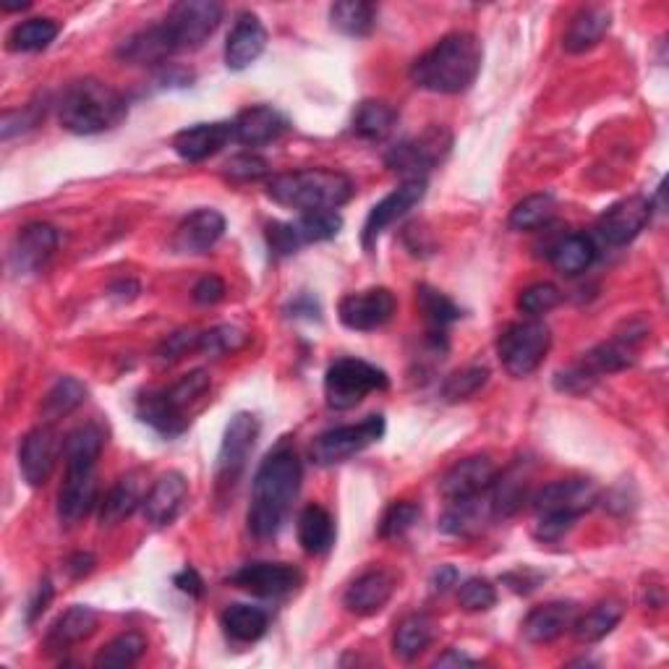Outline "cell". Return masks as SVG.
<instances>
[{
  "label": "cell",
  "mask_w": 669,
  "mask_h": 669,
  "mask_svg": "<svg viewBox=\"0 0 669 669\" xmlns=\"http://www.w3.org/2000/svg\"><path fill=\"white\" fill-rule=\"evenodd\" d=\"M304 481V465L296 447L291 442H281L254 473L252 484V508H249V531L257 539H269L281 531L288 518L293 502L301 492Z\"/></svg>",
  "instance_id": "1"
},
{
  "label": "cell",
  "mask_w": 669,
  "mask_h": 669,
  "mask_svg": "<svg viewBox=\"0 0 669 669\" xmlns=\"http://www.w3.org/2000/svg\"><path fill=\"white\" fill-rule=\"evenodd\" d=\"M484 50L476 35L453 32L413 60L409 77L419 89L434 95H461L481 71Z\"/></svg>",
  "instance_id": "2"
},
{
  "label": "cell",
  "mask_w": 669,
  "mask_h": 669,
  "mask_svg": "<svg viewBox=\"0 0 669 669\" xmlns=\"http://www.w3.org/2000/svg\"><path fill=\"white\" fill-rule=\"evenodd\" d=\"M129 116V105L116 87L100 79H79L66 87L58 100V118L66 131L79 137L110 131Z\"/></svg>",
  "instance_id": "3"
},
{
  "label": "cell",
  "mask_w": 669,
  "mask_h": 669,
  "mask_svg": "<svg viewBox=\"0 0 669 669\" xmlns=\"http://www.w3.org/2000/svg\"><path fill=\"white\" fill-rule=\"evenodd\" d=\"M353 180L341 170L304 168L267 180V197L285 209L296 213H317L348 205L353 197Z\"/></svg>",
  "instance_id": "4"
},
{
  "label": "cell",
  "mask_w": 669,
  "mask_h": 669,
  "mask_svg": "<svg viewBox=\"0 0 669 669\" xmlns=\"http://www.w3.org/2000/svg\"><path fill=\"white\" fill-rule=\"evenodd\" d=\"M537 525L533 537L539 541H558L573 529L575 521L599 502V486L591 479H562L541 486L533 494Z\"/></svg>",
  "instance_id": "5"
},
{
  "label": "cell",
  "mask_w": 669,
  "mask_h": 669,
  "mask_svg": "<svg viewBox=\"0 0 669 669\" xmlns=\"http://www.w3.org/2000/svg\"><path fill=\"white\" fill-rule=\"evenodd\" d=\"M552 348V333L544 322L521 319L502 329L498 337V356L510 377L523 380L544 364Z\"/></svg>",
  "instance_id": "6"
},
{
  "label": "cell",
  "mask_w": 669,
  "mask_h": 669,
  "mask_svg": "<svg viewBox=\"0 0 669 669\" xmlns=\"http://www.w3.org/2000/svg\"><path fill=\"white\" fill-rule=\"evenodd\" d=\"M387 374L361 358H337L325 374V397L333 411H348L364 401L366 395L387 390Z\"/></svg>",
  "instance_id": "7"
},
{
  "label": "cell",
  "mask_w": 669,
  "mask_h": 669,
  "mask_svg": "<svg viewBox=\"0 0 669 669\" xmlns=\"http://www.w3.org/2000/svg\"><path fill=\"white\" fill-rule=\"evenodd\" d=\"M450 149H453V134L445 126H430L419 137L405 139L390 149L385 163L405 180H426V173L447 160Z\"/></svg>",
  "instance_id": "8"
},
{
  "label": "cell",
  "mask_w": 669,
  "mask_h": 669,
  "mask_svg": "<svg viewBox=\"0 0 669 669\" xmlns=\"http://www.w3.org/2000/svg\"><path fill=\"white\" fill-rule=\"evenodd\" d=\"M223 21V6L215 0H180L163 21L168 27L176 52L199 50Z\"/></svg>",
  "instance_id": "9"
},
{
  "label": "cell",
  "mask_w": 669,
  "mask_h": 669,
  "mask_svg": "<svg viewBox=\"0 0 669 669\" xmlns=\"http://www.w3.org/2000/svg\"><path fill=\"white\" fill-rule=\"evenodd\" d=\"M382 434H385V419L382 416H370L361 421V424L337 426V430L319 434L312 442V461L317 465L345 463L348 458L364 453L366 447L380 442Z\"/></svg>",
  "instance_id": "10"
},
{
  "label": "cell",
  "mask_w": 669,
  "mask_h": 669,
  "mask_svg": "<svg viewBox=\"0 0 669 669\" xmlns=\"http://www.w3.org/2000/svg\"><path fill=\"white\" fill-rule=\"evenodd\" d=\"M257 437L259 421L257 416H252V413H236V416L228 421L215 465V479L220 490H228V486H233L240 479V473L246 469V461H249L252 450L257 445Z\"/></svg>",
  "instance_id": "11"
},
{
  "label": "cell",
  "mask_w": 669,
  "mask_h": 669,
  "mask_svg": "<svg viewBox=\"0 0 669 669\" xmlns=\"http://www.w3.org/2000/svg\"><path fill=\"white\" fill-rule=\"evenodd\" d=\"M397 301L393 291L370 288L361 293H348L337 306V317L348 329L356 333H372V329L385 327L395 317Z\"/></svg>",
  "instance_id": "12"
},
{
  "label": "cell",
  "mask_w": 669,
  "mask_h": 669,
  "mask_svg": "<svg viewBox=\"0 0 669 669\" xmlns=\"http://www.w3.org/2000/svg\"><path fill=\"white\" fill-rule=\"evenodd\" d=\"M426 194V180H403L395 191H390L385 199L377 201L372 207V213L366 215L364 223V233H361V244H364L366 252H372L377 246V240L382 233H385L390 225H395L401 217L411 213L413 207L424 199Z\"/></svg>",
  "instance_id": "13"
},
{
  "label": "cell",
  "mask_w": 669,
  "mask_h": 669,
  "mask_svg": "<svg viewBox=\"0 0 669 669\" xmlns=\"http://www.w3.org/2000/svg\"><path fill=\"white\" fill-rule=\"evenodd\" d=\"M651 199L646 197H628L614 201L601 213L597 223V236L607 246H626L630 240L641 236V230L651 223Z\"/></svg>",
  "instance_id": "14"
},
{
  "label": "cell",
  "mask_w": 669,
  "mask_h": 669,
  "mask_svg": "<svg viewBox=\"0 0 669 669\" xmlns=\"http://www.w3.org/2000/svg\"><path fill=\"white\" fill-rule=\"evenodd\" d=\"M58 230L48 223H29L27 228L19 230V236L13 238V246L9 252V267L13 275L27 277L37 275L48 265L52 254L58 249Z\"/></svg>",
  "instance_id": "15"
},
{
  "label": "cell",
  "mask_w": 669,
  "mask_h": 669,
  "mask_svg": "<svg viewBox=\"0 0 669 669\" xmlns=\"http://www.w3.org/2000/svg\"><path fill=\"white\" fill-rule=\"evenodd\" d=\"M301 573L285 562H249L230 575V583L254 593V597L277 599L288 597L301 586Z\"/></svg>",
  "instance_id": "16"
},
{
  "label": "cell",
  "mask_w": 669,
  "mask_h": 669,
  "mask_svg": "<svg viewBox=\"0 0 669 669\" xmlns=\"http://www.w3.org/2000/svg\"><path fill=\"white\" fill-rule=\"evenodd\" d=\"M498 479V465L490 455H471L458 461L440 481V494L447 502L471 500L492 490Z\"/></svg>",
  "instance_id": "17"
},
{
  "label": "cell",
  "mask_w": 669,
  "mask_h": 669,
  "mask_svg": "<svg viewBox=\"0 0 669 669\" xmlns=\"http://www.w3.org/2000/svg\"><path fill=\"white\" fill-rule=\"evenodd\" d=\"M58 453H63V445L58 442V434L52 426H37L24 437L19 447V469L29 486H45L56 469Z\"/></svg>",
  "instance_id": "18"
},
{
  "label": "cell",
  "mask_w": 669,
  "mask_h": 669,
  "mask_svg": "<svg viewBox=\"0 0 669 669\" xmlns=\"http://www.w3.org/2000/svg\"><path fill=\"white\" fill-rule=\"evenodd\" d=\"M186 498H189V481H186L184 473L168 471L163 473V476L153 484V490L145 494L141 513H145L147 523L163 529V525H170L176 521Z\"/></svg>",
  "instance_id": "19"
},
{
  "label": "cell",
  "mask_w": 669,
  "mask_h": 669,
  "mask_svg": "<svg viewBox=\"0 0 669 669\" xmlns=\"http://www.w3.org/2000/svg\"><path fill=\"white\" fill-rule=\"evenodd\" d=\"M395 586V575L387 573V570H366V573L358 575L356 581L348 586V591H345V610L361 614V618H372V614L385 610L387 601L393 599Z\"/></svg>",
  "instance_id": "20"
},
{
  "label": "cell",
  "mask_w": 669,
  "mask_h": 669,
  "mask_svg": "<svg viewBox=\"0 0 669 669\" xmlns=\"http://www.w3.org/2000/svg\"><path fill=\"white\" fill-rule=\"evenodd\" d=\"M233 124L228 120H217V124H197L189 129L178 131L173 137V149L180 160L186 163H205L209 157L220 153L223 147H228L233 141Z\"/></svg>",
  "instance_id": "21"
},
{
  "label": "cell",
  "mask_w": 669,
  "mask_h": 669,
  "mask_svg": "<svg viewBox=\"0 0 669 669\" xmlns=\"http://www.w3.org/2000/svg\"><path fill=\"white\" fill-rule=\"evenodd\" d=\"M267 48V29L254 13H240L225 42V63L230 71H244Z\"/></svg>",
  "instance_id": "22"
},
{
  "label": "cell",
  "mask_w": 669,
  "mask_h": 669,
  "mask_svg": "<svg viewBox=\"0 0 669 669\" xmlns=\"http://www.w3.org/2000/svg\"><path fill=\"white\" fill-rule=\"evenodd\" d=\"M575 601H547V604L537 607L529 612V618L523 620V638L531 643H552L560 636H565L573 630V622L578 618Z\"/></svg>",
  "instance_id": "23"
},
{
  "label": "cell",
  "mask_w": 669,
  "mask_h": 669,
  "mask_svg": "<svg viewBox=\"0 0 669 669\" xmlns=\"http://www.w3.org/2000/svg\"><path fill=\"white\" fill-rule=\"evenodd\" d=\"M97 505L95 469L66 471V481L58 494V518L63 525H77Z\"/></svg>",
  "instance_id": "24"
},
{
  "label": "cell",
  "mask_w": 669,
  "mask_h": 669,
  "mask_svg": "<svg viewBox=\"0 0 669 669\" xmlns=\"http://www.w3.org/2000/svg\"><path fill=\"white\" fill-rule=\"evenodd\" d=\"M223 233L225 217L217 209H197L176 228L173 249L178 254H205L223 238Z\"/></svg>",
  "instance_id": "25"
},
{
  "label": "cell",
  "mask_w": 669,
  "mask_h": 669,
  "mask_svg": "<svg viewBox=\"0 0 669 669\" xmlns=\"http://www.w3.org/2000/svg\"><path fill=\"white\" fill-rule=\"evenodd\" d=\"M116 56L129 66H165V60L176 56V45L170 40L168 27L155 24L120 42Z\"/></svg>",
  "instance_id": "26"
},
{
  "label": "cell",
  "mask_w": 669,
  "mask_h": 669,
  "mask_svg": "<svg viewBox=\"0 0 669 669\" xmlns=\"http://www.w3.org/2000/svg\"><path fill=\"white\" fill-rule=\"evenodd\" d=\"M288 129V120L269 105H254L238 112V118L233 120V137L246 147H262L275 141L281 134Z\"/></svg>",
  "instance_id": "27"
},
{
  "label": "cell",
  "mask_w": 669,
  "mask_h": 669,
  "mask_svg": "<svg viewBox=\"0 0 669 669\" xmlns=\"http://www.w3.org/2000/svg\"><path fill=\"white\" fill-rule=\"evenodd\" d=\"M97 622H100V618H97L92 607H85V604L69 607V610L52 622L48 636H45V651L48 653L69 651L71 646L87 641V638L95 633Z\"/></svg>",
  "instance_id": "28"
},
{
  "label": "cell",
  "mask_w": 669,
  "mask_h": 669,
  "mask_svg": "<svg viewBox=\"0 0 669 669\" xmlns=\"http://www.w3.org/2000/svg\"><path fill=\"white\" fill-rule=\"evenodd\" d=\"M610 27H612V13L607 9H601V6L581 9L573 19H570L565 37H562V48L573 52V56L589 52L604 40L607 32H610Z\"/></svg>",
  "instance_id": "29"
},
{
  "label": "cell",
  "mask_w": 669,
  "mask_h": 669,
  "mask_svg": "<svg viewBox=\"0 0 669 669\" xmlns=\"http://www.w3.org/2000/svg\"><path fill=\"white\" fill-rule=\"evenodd\" d=\"M494 518L490 492L479 494L471 500L447 502V510L440 518V531L450 533V537H473L484 529Z\"/></svg>",
  "instance_id": "30"
},
{
  "label": "cell",
  "mask_w": 669,
  "mask_h": 669,
  "mask_svg": "<svg viewBox=\"0 0 669 669\" xmlns=\"http://www.w3.org/2000/svg\"><path fill=\"white\" fill-rule=\"evenodd\" d=\"M105 447V432L100 424H85L66 434L63 440V461L66 471L95 469Z\"/></svg>",
  "instance_id": "31"
},
{
  "label": "cell",
  "mask_w": 669,
  "mask_h": 669,
  "mask_svg": "<svg viewBox=\"0 0 669 669\" xmlns=\"http://www.w3.org/2000/svg\"><path fill=\"white\" fill-rule=\"evenodd\" d=\"M298 544L306 554H325L335 541L333 515L319 505H306L298 513L296 523Z\"/></svg>",
  "instance_id": "32"
},
{
  "label": "cell",
  "mask_w": 669,
  "mask_h": 669,
  "mask_svg": "<svg viewBox=\"0 0 669 669\" xmlns=\"http://www.w3.org/2000/svg\"><path fill=\"white\" fill-rule=\"evenodd\" d=\"M593 262H597V244L586 233H570V236L558 240L552 249V265L565 277L586 273Z\"/></svg>",
  "instance_id": "33"
},
{
  "label": "cell",
  "mask_w": 669,
  "mask_h": 669,
  "mask_svg": "<svg viewBox=\"0 0 669 669\" xmlns=\"http://www.w3.org/2000/svg\"><path fill=\"white\" fill-rule=\"evenodd\" d=\"M434 641V620L430 614H409V618H403L397 622L395 636H393V651L397 659L403 661H413L416 657H421L426 649H430V643Z\"/></svg>",
  "instance_id": "34"
},
{
  "label": "cell",
  "mask_w": 669,
  "mask_h": 669,
  "mask_svg": "<svg viewBox=\"0 0 669 669\" xmlns=\"http://www.w3.org/2000/svg\"><path fill=\"white\" fill-rule=\"evenodd\" d=\"M397 124V110L385 100H366L353 112V134L366 141H385Z\"/></svg>",
  "instance_id": "35"
},
{
  "label": "cell",
  "mask_w": 669,
  "mask_h": 669,
  "mask_svg": "<svg viewBox=\"0 0 669 669\" xmlns=\"http://www.w3.org/2000/svg\"><path fill=\"white\" fill-rule=\"evenodd\" d=\"M141 502H145V494H141V481L139 473H129V476L118 479L116 486L108 492V498L102 500L100 505V523L102 525H118L120 521L134 515Z\"/></svg>",
  "instance_id": "36"
},
{
  "label": "cell",
  "mask_w": 669,
  "mask_h": 669,
  "mask_svg": "<svg viewBox=\"0 0 669 669\" xmlns=\"http://www.w3.org/2000/svg\"><path fill=\"white\" fill-rule=\"evenodd\" d=\"M622 601L610 599L601 601V604L593 607V610L578 614L573 622V636L578 643H599L601 638H607L618 628V622L622 620Z\"/></svg>",
  "instance_id": "37"
},
{
  "label": "cell",
  "mask_w": 669,
  "mask_h": 669,
  "mask_svg": "<svg viewBox=\"0 0 669 669\" xmlns=\"http://www.w3.org/2000/svg\"><path fill=\"white\" fill-rule=\"evenodd\" d=\"M223 630L238 643H254L267 633L269 612L252 604H233L223 612Z\"/></svg>",
  "instance_id": "38"
},
{
  "label": "cell",
  "mask_w": 669,
  "mask_h": 669,
  "mask_svg": "<svg viewBox=\"0 0 669 669\" xmlns=\"http://www.w3.org/2000/svg\"><path fill=\"white\" fill-rule=\"evenodd\" d=\"M137 416L145 421L147 426H153L155 432L165 434V437H176V434L186 432V426H189V419L176 409H170V405L165 403L160 390H149V393L139 397Z\"/></svg>",
  "instance_id": "39"
},
{
  "label": "cell",
  "mask_w": 669,
  "mask_h": 669,
  "mask_svg": "<svg viewBox=\"0 0 669 669\" xmlns=\"http://www.w3.org/2000/svg\"><path fill=\"white\" fill-rule=\"evenodd\" d=\"M329 21L337 32L348 37H366L377 27V6L366 0H341L329 9Z\"/></svg>",
  "instance_id": "40"
},
{
  "label": "cell",
  "mask_w": 669,
  "mask_h": 669,
  "mask_svg": "<svg viewBox=\"0 0 669 669\" xmlns=\"http://www.w3.org/2000/svg\"><path fill=\"white\" fill-rule=\"evenodd\" d=\"M58 32L60 27L56 19H27L11 29L9 37H6V45L13 52H40L56 42Z\"/></svg>",
  "instance_id": "41"
},
{
  "label": "cell",
  "mask_w": 669,
  "mask_h": 669,
  "mask_svg": "<svg viewBox=\"0 0 669 669\" xmlns=\"http://www.w3.org/2000/svg\"><path fill=\"white\" fill-rule=\"evenodd\" d=\"M147 651V638L137 633V630H129V633H120L112 638L110 643H105L95 657V667L97 669H120V667H131L145 657Z\"/></svg>",
  "instance_id": "42"
},
{
  "label": "cell",
  "mask_w": 669,
  "mask_h": 669,
  "mask_svg": "<svg viewBox=\"0 0 669 669\" xmlns=\"http://www.w3.org/2000/svg\"><path fill=\"white\" fill-rule=\"evenodd\" d=\"M558 213V201H554L552 194H531L518 201L510 213V230L518 233H529V230H539L544 225H550V220Z\"/></svg>",
  "instance_id": "43"
},
{
  "label": "cell",
  "mask_w": 669,
  "mask_h": 669,
  "mask_svg": "<svg viewBox=\"0 0 669 669\" xmlns=\"http://www.w3.org/2000/svg\"><path fill=\"white\" fill-rule=\"evenodd\" d=\"M87 401V387L85 382L77 377H60L56 385L50 387V393L42 401V419L45 421H58L69 416L71 411H77L81 403Z\"/></svg>",
  "instance_id": "44"
},
{
  "label": "cell",
  "mask_w": 669,
  "mask_h": 669,
  "mask_svg": "<svg viewBox=\"0 0 669 669\" xmlns=\"http://www.w3.org/2000/svg\"><path fill=\"white\" fill-rule=\"evenodd\" d=\"M416 304L421 314H424L426 322H430L432 329H445L447 325H453L463 317L461 306L455 304V301H450L445 293H440L437 288H432V285H419L416 288Z\"/></svg>",
  "instance_id": "45"
},
{
  "label": "cell",
  "mask_w": 669,
  "mask_h": 669,
  "mask_svg": "<svg viewBox=\"0 0 669 669\" xmlns=\"http://www.w3.org/2000/svg\"><path fill=\"white\" fill-rule=\"evenodd\" d=\"M293 230L304 244H322V240L335 238L343 230V217L335 209H317V213L298 215V220L293 223Z\"/></svg>",
  "instance_id": "46"
},
{
  "label": "cell",
  "mask_w": 669,
  "mask_h": 669,
  "mask_svg": "<svg viewBox=\"0 0 669 669\" xmlns=\"http://www.w3.org/2000/svg\"><path fill=\"white\" fill-rule=\"evenodd\" d=\"M207 390H209V374L205 370H197L186 374V377H180L178 382H173L170 387H163L160 393L170 409H176L178 413H184L186 416V409H189L191 403H197Z\"/></svg>",
  "instance_id": "47"
},
{
  "label": "cell",
  "mask_w": 669,
  "mask_h": 669,
  "mask_svg": "<svg viewBox=\"0 0 669 669\" xmlns=\"http://www.w3.org/2000/svg\"><path fill=\"white\" fill-rule=\"evenodd\" d=\"M562 304V291L554 283H533L518 296V309L529 319H539Z\"/></svg>",
  "instance_id": "48"
},
{
  "label": "cell",
  "mask_w": 669,
  "mask_h": 669,
  "mask_svg": "<svg viewBox=\"0 0 669 669\" xmlns=\"http://www.w3.org/2000/svg\"><path fill=\"white\" fill-rule=\"evenodd\" d=\"M486 380H490V370H486V366H465V370L450 374L445 380L442 397H445L447 403L469 401V397L476 395L479 390L486 385Z\"/></svg>",
  "instance_id": "49"
},
{
  "label": "cell",
  "mask_w": 669,
  "mask_h": 669,
  "mask_svg": "<svg viewBox=\"0 0 669 669\" xmlns=\"http://www.w3.org/2000/svg\"><path fill=\"white\" fill-rule=\"evenodd\" d=\"M419 518H421V508L416 502H409V500L393 502L380 521V537L382 539L403 537V533H409L413 525L419 523Z\"/></svg>",
  "instance_id": "50"
},
{
  "label": "cell",
  "mask_w": 669,
  "mask_h": 669,
  "mask_svg": "<svg viewBox=\"0 0 669 669\" xmlns=\"http://www.w3.org/2000/svg\"><path fill=\"white\" fill-rule=\"evenodd\" d=\"M458 601L465 612H486L498 604V589L486 578H469L458 586Z\"/></svg>",
  "instance_id": "51"
},
{
  "label": "cell",
  "mask_w": 669,
  "mask_h": 669,
  "mask_svg": "<svg viewBox=\"0 0 669 669\" xmlns=\"http://www.w3.org/2000/svg\"><path fill=\"white\" fill-rule=\"evenodd\" d=\"M244 343H246L244 329H238L233 325H220V327L205 329V333H201L199 353H207V356H223V353L238 351Z\"/></svg>",
  "instance_id": "52"
},
{
  "label": "cell",
  "mask_w": 669,
  "mask_h": 669,
  "mask_svg": "<svg viewBox=\"0 0 669 669\" xmlns=\"http://www.w3.org/2000/svg\"><path fill=\"white\" fill-rule=\"evenodd\" d=\"M42 118H45V108H40L37 102H29L27 108L21 110H6L3 120H0V137H3V141H9L17 137V134L35 129Z\"/></svg>",
  "instance_id": "53"
},
{
  "label": "cell",
  "mask_w": 669,
  "mask_h": 669,
  "mask_svg": "<svg viewBox=\"0 0 669 669\" xmlns=\"http://www.w3.org/2000/svg\"><path fill=\"white\" fill-rule=\"evenodd\" d=\"M199 337V329H178V333L165 337L160 348H157V356H160V361H178L189 356V353H197Z\"/></svg>",
  "instance_id": "54"
},
{
  "label": "cell",
  "mask_w": 669,
  "mask_h": 669,
  "mask_svg": "<svg viewBox=\"0 0 669 669\" xmlns=\"http://www.w3.org/2000/svg\"><path fill=\"white\" fill-rule=\"evenodd\" d=\"M267 170H269V165L265 157L252 155V153L236 155L225 163V176H228L230 180H257V178H265Z\"/></svg>",
  "instance_id": "55"
},
{
  "label": "cell",
  "mask_w": 669,
  "mask_h": 669,
  "mask_svg": "<svg viewBox=\"0 0 669 669\" xmlns=\"http://www.w3.org/2000/svg\"><path fill=\"white\" fill-rule=\"evenodd\" d=\"M267 244L273 257H291L301 249V240L293 230V223H269L267 225Z\"/></svg>",
  "instance_id": "56"
},
{
  "label": "cell",
  "mask_w": 669,
  "mask_h": 669,
  "mask_svg": "<svg viewBox=\"0 0 669 669\" xmlns=\"http://www.w3.org/2000/svg\"><path fill=\"white\" fill-rule=\"evenodd\" d=\"M225 283L220 281V277L217 275H207V277H201V281L194 285V291H191V298L197 301V304H201V306H215V304H220V301L225 298Z\"/></svg>",
  "instance_id": "57"
},
{
  "label": "cell",
  "mask_w": 669,
  "mask_h": 669,
  "mask_svg": "<svg viewBox=\"0 0 669 669\" xmlns=\"http://www.w3.org/2000/svg\"><path fill=\"white\" fill-rule=\"evenodd\" d=\"M173 583L178 586V591L189 593L191 599H201L205 597V581H201V575L194 568H184L180 573L173 578Z\"/></svg>",
  "instance_id": "58"
},
{
  "label": "cell",
  "mask_w": 669,
  "mask_h": 669,
  "mask_svg": "<svg viewBox=\"0 0 669 669\" xmlns=\"http://www.w3.org/2000/svg\"><path fill=\"white\" fill-rule=\"evenodd\" d=\"M95 565H97L95 554L77 552V554H71L69 560H66V573H69L71 578H77V581H79V578H87L89 573H92Z\"/></svg>",
  "instance_id": "59"
},
{
  "label": "cell",
  "mask_w": 669,
  "mask_h": 669,
  "mask_svg": "<svg viewBox=\"0 0 669 669\" xmlns=\"http://www.w3.org/2000/svg\"><path fill=\"white\" fill-rule=\"evenodd\" d=\"M50 599H52V586H50V581H42L40 589H37V597L32 599V604H29L27 622H35L37 618H40V614L48 610Z\"/></svg>",
  "instance_id": "60"
},
{
  "label": "cell",
  "mask_w": 669,
  "mask_h": 669,
  "mask_svg": "<svg viewBox=\"0 0 669 669\" xmlns=\"http://www.w3.org/2000/svg\"><path fill=\"white\" fill-rule=\"evenodd\" d=\"M458 570L453 565H440L437 573L432 575V589L434 593H447L453 586H458Z\"/></svg>",
  "instance_id": "61"
},
{
  "label": "cell",
  "mask_w": 669,
  "mask_h": 669,
  "mask_svg": "<svg viewBox=\"0 0 669 669\" xmlns=\"http://www.w3.org/2000/svg\"><path fill=\"white\" fill-rule=\"evenodd\" d=\"M473 665H476V659H471L469 653H463L458 649L445 651L437 661H434V667H473Z\"/></svg>",
  "instance_id": "62"
},
{
  "label": "cell",
  "mask_w": 669,
  "mask_h": 669,
  "mask_svg": "<svg viewBox=\"0 0 669 669\" xmlns=\"http://www.w3.org/2000/svg\"><path fill=\"white\" fill-rule=\"evenodd\" d=\"M0 9H3L6 13H13V11H24V9H29V3H13V6L3 3V6H0Z\"/></svg>",
  "instance_id": "63"
}]
</instances>
